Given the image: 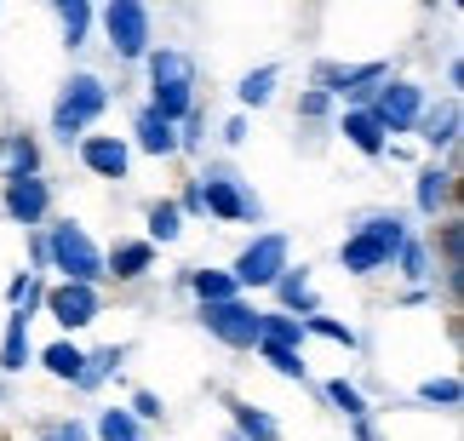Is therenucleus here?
<instances>
[{"instance_id": "nucleus-1", "label": "nucleus", "mask_w": 464, "mask_h": 441, "mask_svg": "<svg viewBox=\"0 0 464 441\" xmlns=\"http://www.w3.org/2000/svg\"><path fill=\"white\" fill-rule=\"evenodd\" d=\"M201 63H195V52H184V46H150L144 52V103L155 115H167L172 127L178 120H189L195 110H201Z\"/></svg>"}, {"instance_id": "nucleus-2", "label": "nucleus", "mask_w": 464, "mask_h": 441, "mask_svg": "<svg viewBox=\"0 0 464 441\" xmlns=\"http://www.w3.org/2000/svg\"><path fill=\"white\" fill-rule=\"evenodd\" d=\"M413 235V224H407L401 213H390V206H379V213H362L350 224V235L338 241V270L355 275V281H367V275H379L396 264L401 253V241Z\"/></svg>"}, {"instance_id": "nucleus-3", "label": "nucleus", "mask_w": 464, "mask_h": 441, "mask_svg": "<svg viewBox=\"0 0 464 441\" xmlns=\"http://www.w3.org/2000/svg\"><path fill=\"white\" fill-rule=\"evenodd\" d=\"M110 103H115V86L98 75V69H69L63 86H58V98H52V138H58L63 149H75V138L81 132H92L103 115H110Z\"/></svg>"}, {"instance_id": "nucleus-4", "label": "nucleus", "mask_w": 464, "mask_h": 441, "mask_svg": "<svg viewBox=\"0 0 464 441\" xmlns=\"http://www.w3.org/2000/svg\"><path fill=\"white\" fill-rule=\"evenodd\" d=\"M41 235H46V275L103 287V246L92 241V229L81 218H46Z\"/></svg>"}, {"instance_id": "nucleus-5", "label": "nucleus", "mask_w": 464, "mask_h": 441, "mask_svg": "<svg viewBox=\"0 0 464 441\" xmlns=\"http://www.w3.org/2000/svg\"><path fill=\"white\" fill-rule=\"evenodd\" d=\"M195 184H201V196H207V218H218V224H264V196L253 189V178H241L229 161H201Z\"/></svg>"}, {"instance_id": "nucleus-6", "label": "nucleus", "mask_w": 464, "mask_h": 441, "mask_svg": "<svg viewBox=\"0 0 464 441\" xmlns=\"http://www.w3.org/2000/svg\"><path fill=\"white\" fill-rule=\"evenodd\" d=\"M103 46L115 52V63H144V52L155 46V12L150 0H103L98 6Z\"/></svg>"}, {"instance_id": "nucleus-7", "label": "nucleus", "mask_w": 464, "mask_h": 441, "mask_svg": "<svg viewBox=\"0 0 464 441\" xmlns=\"http://www.w3.org/2000/svg\"><path fill=\"white\" fill-rule=\"evenodd\" d=\"M293 264V235L287 229H253V241L236 253L229 275H236L241 292H270V281Z\"/></svg>"}, {"instance_id": "nucleus-8", "label": "nucleus", "mask_w": 464, "mask_h": 441, "mask_svg": "<svg viewBox=\"0 0 464 441\" xmlns=\"http://www.w3.org/2000/svg\"><path fill=\"white\" fill-rule=\"evenodd\" d=\"M396 75L384 58H367V63H333V58H321L310 69V86H321V92H333V103L344 110V103H372V92Z\"/></svg>"}, {"instance_id": "nucleus-9", "label": "nucleus", "mask_w": 464, "mask_h": 441, "mask_svg": "<svg viewBox=\"0 0 464 441\" xmlns=\"http://www.w3.org/2000/svg\"><path fill=\"white\" fill-rule=\"evenodd\" d=\"M195 321L224 350H258V304L246 292L224 298V304H195Z\"/></svg>"}, {"instance_id": "nucleus-10", "label": "nucleus", "mask_w": 464, "mask_h": 441, "mask_svg": "<svg viewBox=\"0 0 464 441\" xmlns=\"http://www.w3.org/2000/svg\"><path fill=\"white\" fill-rule=\"evenodd\" d=\"M41 310L58 321V332H86L103 315V287H92V281H52Z\"/></svg>"}, {"instance_id": "nucleus-11", "label": "nucleus", "mask_w": 464, "mask_h": 441, "mask_svg": "<svg viewBox=\"0 0 464 441\" xmlns=\"http://www.w3.org/2000/svg\"><path fill=\"white\" fill-rule=\"evenodd\" d=\"M424 103H430V92H424L419 81L390 75V81L379 86V92H372V115L384 120V132H390V138H413L419 115H424Z\"/></svg>"}, {"instance_id": "nucleus-12", "label": "nucleus", "mask_w": 464, "mask_h": 441, "mask_svg": "<svg viewBox=\"0 0 464 441\" xmlns=\"http://www.w3.org/2000/svg\"><path fill=\"white\" fill-rule=\"evenodd\" d=\"M0 218H12L17 229H41L52 218V178H46V172L0 178Z\"/></svg>"}, {"instance_id": "nucleus-13", "label": "nucleus", "mask_w": 464, "mask_h": 441, "mask_svg": "<svg viewBox=\"0 0 464 441\" xmlns=\"http://www.w3.org/2000/svg\"><path fill=\"white\" fill-rule=\"evenodd\" d=\"M75 161L92 172L98 184H127L132 178V144L115 138V132H98V127L75 138Z\"/></svg>"}, {"instance_id": "nucleus-14", "label": "nucleus", "mask_w": 464, "mask_h": 441, "mask_svg": "<svg viewBox=\"0 0 464 441\" xmlns=\"http://www.w3.org/2000/svg\"><path fill=\"white\" fill-rule=\"evenodd\" d=\"M459 132H464V103H459V92H448L441 103H424V115H419V127H413L419 144L430 149L436 161H453V167H459Z\"/></svg>"}, {"instance_id": "nucleus-15", "label": "nucleus", "mask_w": 464, "mask_h": 441, "mask_svg": "<svg viewBox=\"0 0 464 441\" xmlns=\"http://www.w3.org/2000/svg\"><path fill=\"white\" fill-rule=\"evenodd\" d=\"M453 201H459V167L453 161H424L419 172H413V213L419 218H448L453 213Z\"/></svg>"}, {"instance_id": "nucleus-16", "label": "nucleus", "mask_w": 464, "mask_h": 441, "mask_svg": "<svg viewBox=\"0 0 464 441\" xmlns=\"http://www.w3.org/2000/svg\"><path fill=\"white\" fill-rule=\"evenodd\" d=\"M333 127H338V138H344L362 161H384V155H390V132H384V120L372 115V103H344V110L333 115Z\"/></svg>"}, {"instance_id": "nucleus-17", "label": "nucleus", "mask_w": 464, "mask_h": 441, "mask_svg": "<svg viewBox=\"0 0 464 441\" xmlns=\"http://www.w3.org/2000/svg\"><path fill=\"white\" fill-rule=\"evenodd\" d=\"M155 253L144 235H121L115 246H103V281H115V287H132V281H144L155 270Z\"/></svg>"}, {"instance_id": "nucleus-18", "label": "nucleus", "mask_w": 464, "mask_h": 441, "mask_svg": "<svg viewBox=\"0 0 464 441\" xmlns=\"http://www.w3.org/2000/svg\"><path fill=\"white\" fill-rule=\"evenodd\" d=\"M132 155H150V161H172L178 155V127L167 115H155L150 103H138V115H132Z\"/></svg>"}, {"instance_id": "nucleus-19", "label": "nucleus", "mask_w": 464, "mask_h": 441, "mask_svg": "<svg viewBox=\"0 0 464 441\" xmlns=\"http://www.w3.org/2000/svg\"><path fill=\"white\" fill-rule=\"evenodd\" d=\"M46 12L58 17L63 52H86V41H92V29H98V0H46Z\"/></svg>"}, {"instance_id": "nucleus-20", "label": "nucleus", "mask_w": 464, "mask_h": 441, "mask_svg": "<svg viewBox=\"0 0 464 441\" xmlns=\"http://www.w3.org/2000/svg\"><path fill=\"white\" fill-rule=\"evenodd\" d=\"M270 298H276L270 310H287V315H310V310H321L315 281H310V264H287V270L270 281Z\"/></svg>"}, {"instance_id": "nucleus-21", "label": "nucleus", "mask_w": 464, "mask_h": 441, "mask_svg": "<svg viewBox=\"0 0 464 441\" xmlns=\"http://www.w3.org/2000/svg\"><path fill=\"white\" fill-rule=\"evenodd\" d=\"M29 172H46V155H41V138L34 132H0V178H29Z\"/></svg>"}, {"instance_id": "nucleus-22", "label": "nucleus", "mask_w": 464, "mask_h": 441, "mask_svg": "<svg viewBox=\"0 0 464 441\" xmlns=\"http://www.w3.org/2000/svg\"><path fill=\"white\" fill-rule=\"evenodd\" d=\"M178 287H184L195 304H224V298H236V275H229V264H195V270L178 275Z\"/></svg>"}, {"instance_id": "nucleus-23", "label": "nucleus", "mask_w": 464, "mask_h": 441, "mask_svg": "<svg viewBox=\"0 0 464 441\" xmlns=\"http://www.w3.org/2000/svg\"><path fill=\"white\" fill-rule=\"evenodd\" d=\"M224 407H229V430H236L241 441H287V436H281V425H276V413H270V407H258V401L229 396Z\"/></svg>"}, {"instance_id": "nucleus-24", "label": "nucleus", "mask_w": 464, "mask_h": 441, "mask_svg": "<svg viewBox=\"0 0 464 441\" xmlns=\"http://www.w3.org/2000/svg\"><path fill=\"white\" fill-rule=\"evenodd\" d=\"M24 367H34V339H29V321L6 310V327H0V379H17Z\"/></svg>"}, {"instance_id": "nucleus-25", "label": "nucleus", "mask_w": 464, "mask_h": 441, "mask_svg": "<svg viewBox=\"0 0 464 441\" xmlns=\"http://www.w3.org/2000/svg\"><path fill=\"white\" fill-rule=\"evenodd\" d=\"M276 92H281V63H258V69H246V75L236 81V103H241V115L270 110Z\"/></svg>"}, {"instance_id": "nucleus-26", "label": "nucleus", "mask_w": 464, "mask_h": 441, "mask_svg": "<svg viewBox=\"0 0 464 441\" xmlns=\"http://www.w3.org/2000/svg\"><path fill=\"white\" fill-rule=\"evenodd\" d=\"M121 361H127V350H121V344L86 350V361H81V373H75V384H69V390H81V396H98L103 384H110V379L121 373Z\"/></svg>"}, {"instance_id": "nucleus-27", "label": "nucleus", "mask_w": 464, "mask_h": 441, "mask_svg": "<svg viewBox=\"0 0 464 441\" xmlns=\"http://www.w3.org/2000/svg\"><path fill=\"white\" fill-rule=\"evenodd\" d=\"M184 213H178V201L172 196H160V201H150L144 206V241L150 246H178V241H184Z\"/></svg>"}, {"instance_id": "nucleus-28", "label": "nucleus", "mask_w": 464, "mask_h": 441, "mask_svg": "<svg viewBox=\"0 0 464 441\" xmlns=\"http://www.w3.org/2000/svg\"><path fill=\"white\" fill-rule=\"evenodd\" d=\"M430 253H441V270H448V287L459 292V281H464V218L459 213H448L436 224V235H430Z\"/></svg>"}, {"instance_id": "nucleus-29", "label": "nucleus", "mask_w": 464, "mask_h": 441, "mask_svg": "<svg viewBox=\"0 0 464 441\" xmlns=\"http://www.w3.org/2000/svg\"><path fill=\"white\" fill-rule=\"evenodd\" d=\"M390 270H396L401 281H413V287H430V281H436V253H430V241L413 229V235L401 241V253H396V264H390Z\"/></svg>"}, {"instance_id": "nucleus-30", "label": "nucleus", "mask_w": 464, "mask_h": 441, "mask_svg": "<svg viewBox=\"0 0 464 441\" xmlns=\"http://www.w3.org/2000/svg\"><path fill=\"white\" fill-rule=\"evenodd\" d=\"M258 344L304 350V344H310V332H304V315H287V310H258Z\"/></svg>"}, {"instance_id": "nucleus-31", "label": "nucleus", "mask_w": 464, "mask_h": 441, "mask_svg": "<svg viewBox=\"0 0 464 441\" xmlns=\"http://www.w3.org/2000/svg\"><path fill=\"white\" fill-rule=\"evenodd\" d=\"M34 361H41V373H46V379H58V384H75L81 361H86V350H81V344L63 332V339H52L46 350H34Z\"/></svg>"}, {"instance_id": "nucleus-32", "label": "nucleus", "mask_w": 464, "mask_h": 441, "mask_svg": "<svg viewBox=\"0 0 464 441\" xmlns=\"http://www.w3.org/2000/svg\"><path fill=\"white\" fill-rule=\"evenodd\" d=\"M321 401H327V407L344 418V425H355V418H372V401L362 396V384H350L344 373H333L327 384H321Z\"/></svg>"}, {"instance_id": "nucleus-33", "label": "nucleus", "mask_w": 464, "mask_h": 441, "mask_svg": "<svg viewBox=\"0 0 464 441\" xmlns=\"http://www.w3.org/2000/svg\"><path fill=\"white\" fill-rule=\"evenodd\" d=\"M413 401H419V407H441V413H459V407H464V384H459V373H430V379H419Z\"/></svg>"}, {"instance_id": "nucleus-34", "label": "nucleus", "mask_w": 464, "mask_h": 441, "mask_svg": "<svg viewBox=\"0 0 464 441\" xmlns=\"http://www.w3.org/2000/svg\"><path fill=\"white\" fill-rule=\"evenodd\" d=\"M92 441H144V425L132 418V407H98L92 413Z\"/></svg>"}, {"instance_id": "nucleus-35", "label": "nucleus", "mask_w": 464, "mask_h": 441, "mask_svg": "<svg viewBox=\"0 0 464 441\" xmlns=\"http://www.w3.org/2000/svg\"><path fill=\"white\" fill-rule=\"evenodd\" d=\"M304 332H310V339L338 344V350H362V332H355L350 321H338V315H327V310H310L304 315Z\"/></svg>"}, {"instance_id": "nucleus-36", "label": "nucleus", "mask_w": 464, "mask_h": 441, "mask_svg": "<svg viewBox=\"0 0 464 441\" xmlns=\"http://www.w3.org/2000/svg\"><path fill=\"white\" fill-rule=\"evenodd\" d=\"M258 356L270 361V373H276V379H287V384H304V379H310V361H304V350H281V344H258Z\"/></svg>"}, {"instance_id": "nucleus-37", "label": "nucleus", "mask_w": 464, "mask_h": 441, "mask_svg": "<svg viewBox=\"0 0 464 441\" xmlns=\"http://www.w3.org/2000/svg\"><path fill=\"white\" fill-rule=\"evenodd\" d=\"M127 407H132V418H138L144 430H150V425H167V401H160L155 390H132Z\"/></svg>"}, {"instance_id": "nucleus-38", "label": "nucleus", "mask_w": 464, "mask_h": 441, "mask_svg": "<svg viewBox=\"0 0 464 441\" xmlns=\"http://www.w3.org/2000/svg\"><path fill=\"white\" fill-rule=\"evenodd\" d=\"M338 115V103H333V92H321V86H310L304 98H298V120H333Z\"/></svg>"}, {"instance_id": "nucleus-39", "label": "nucleus", "mask_w": 464, "mask_h": 441, "mask_svg": "<svg viewBox=\"0 0 464 441\" xmlns=\"http://www.w3.org/2000/svg\"><path fill=\"white\" fill-rule=\"evenodd\" d=\"M172 201H178V213H184V218H207V196H201V184H195V178L178 189Z\"/></svg>"}, {"instance_id": "nucleus-40", "label": "nucleus", "mask_w": 464, "mask_h": 441, "mask_svg": "<svg viewBox=\"0 0 464 441\" xmlns=\"http://www.w3.org/2000/svg\"><path fill=\"white\" fill-rule=\"evenodd\" d=\"M46 430L58 436V441H92V425H86V418H75V413H69V418H52Z\"/></svg>"}, {"instance_id": "nucleus-41", "label": "nucleus", "mask_w": 464, "mask_h": 441, "mask_svg": "<svg viewBox=\"0 0 464 441\" xmlns=\"http://www.w3.org/2000/svg\"><path fill=\"white\" fill-rule=\"evenodd\" d=\"M246 138H253V120H246V115L236 110V115H229V120H224V144H229V149H241V144H246Z\"/></svg>"}, {"instance_id": "nucleus-42", "label": "nucleus", "mask_w": 464, "mask_h": 441, "mask_svg": "<svg viewBox=\"0 0 464 441\" xmlns=\"http://www.w3.org/2000/svg\"><path fill=\"white\" fill-rule=\"evenodd\" d=\"M24 235H29V270L46 275V235H41V229H24Z\"/></svg>"}, {"instance_id": "nucleus-43", "label": "nucleus", "mask_w": 464, "mask_h": 441, "mask_svg": "<svg viewBox=\"0 0 464 441\" xmlns=\"http://www.w3.org/2000/svg\"><path fill=\"white\" fill-rule=\"evenodd\" d=\"M459 86H464V63H459V58H448V92H459Z\"/></svg>"}, {"instance_id": "nucleus-44", "label": "nucleus", "mask_w": 464, "mask_h": 441, "mask_svg": "<svg viewBox=\"0 0 464 441\" xmlns=\"http://www.w3.org/2000/svg\"><path fill=\"white\" fill-rule=\"evenodd\" d=\"M34 441H58V436H52V430H46V425H41V436H34Z\"/></svg>"}, {"instance_id": "nucleus-45", "label": "nucleus", "mask_w": 464, "mask_h": 441, "mask_svg": "<svg viewBox=\"0 0 464 441\" xmlns=\"http://www.w3.org/2000/svg\"><path fill=\"white\" fill-rule=\"evenodd\" d=\"M0 401H6V379H0Z\"/></svg>"}, {"instance_id": "nucleus-46", "label": "nucleus", "mask_w": 464, "mask_h": 441, "mask_svg": "<svg viewBox=\"0 0 464 441\" xmlns=\"http://www.w3.org/2000/svg\"><path fill=\"white\" fill-rule=\"evenodd\" d=\"M229 441H241V436H236V430H229Z\"/></svg>"}]
</instances>
